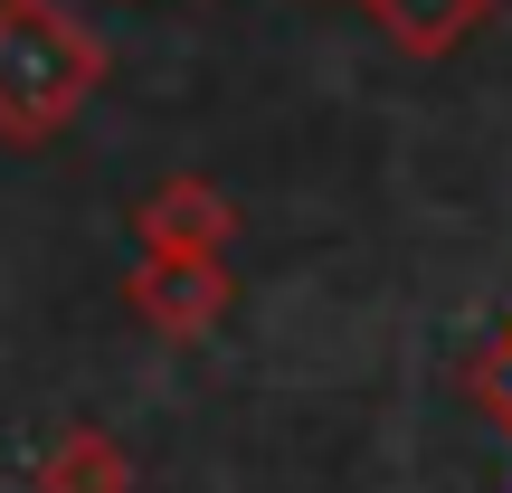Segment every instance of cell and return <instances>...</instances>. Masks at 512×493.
<instances>
[{"mask_svg":"<svg viewBox=\"0 0 512 493\" xmlns=\"http://www.w3.org/2000/svg\"><path fill=\"white\" fill-rule=\"evenodd\" d=\"M105 86V38L57 0H0V143L38 152Z\"/></svg>","mask_w":512,"mask_h":493,"instance_id":"cell-1","label":"cell"},{"mask_svg":"<svg viewBox=\"0 0 512 493\" xmlns=\"http://www.w3.org/2000/svg\"><path fill=\"white\" fill-rule=\"evenodd\" d=\"M228 294H238L228 256H133V275H124L133 323L162 332V342H200V332H219L228 323Z\"/></svg>","mask_w":512,"mask_h":493,"instance_id":"cell-2","label":"cell"},{"mask_svg":"<svg viewBox=\"0 0 512 493\" xmlns=\"http://www.w3.org/2000/svg\"><path fill=\"white\" fill-rule=\"evenodd\" d=\"M133 238H143V256H228V238H238V200H228L219 181H162L133 200Z\"/></svg>","mask_w":512,"mask_h":493,"instance_id":"cell-3","label":"cell"},{"mask_svg":"<svg viewBox=\"0 0 512 493\" xmlns=\"http://www.w3.org/2000/svg\"><path fill=\"white\" fill-rule=\"evenodd\" d=\"M361 10L399 57H456L465 38L494 19V0H361Z\"/></svg>","mask_w":512,"mask_h":493,"instance_id":"cell-4","label":"cell"},{"mask_svg":"<svg viewBox=\"0 0 512 493\" xmlns=\"http://www.w3.org/2000/svg\"><path fill=\"white\" fill-rule=\"evenodd\" d=\"M38 493H133V456L105 437V427H57L48 437V456H38V475H29Z\"/></svg>","mask_w":512,"mask_h":493,"instance_id":"cell-5","label":"cell"},{"mask_svg":"<svg viewBox=\"0 0 512 493\" xmlns=\"http://www.w3.org/2000/svg\"><path fill=\"white\" fill-rule=\"evenodd\" d=\"M465 389H475V399H484V408H494V418L512 427V323H503L494 342L475 351V361H465Z\"/></svg>","mask_w":512,"mask_h":493,"instance_id":"cell-6","label":"cell"}]
</instances>
